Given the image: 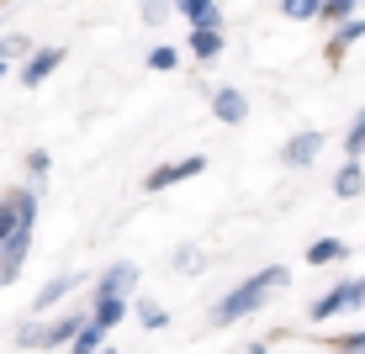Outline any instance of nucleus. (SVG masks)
<instances>
[{"mask_svg":"<svg viewBox=\"0 0 365 354\" xmlns=\"http://www.w3.org/2000/svg\"><path fill=\"white\" fill-rule=\"evenodd\" d=\"M275 286H286V264H265L259 275H249L238 291H228V296L217 301V312H212V323H238V318H249L255 307H265V296Z\"/></svg>","mask_w":365,"mask_h":354,"instance_id":"nucleus-1","label":"nucleus"},{"mask_svg":"<svg viewBox=\"0 0 365 354\" xmlns=\"http://www.w3.org/2000/svg\"><path fill=\"white\" fill-rule=\"evenodd\" d=\"M32 222H37V196L32 191H11L6 201H0V244L32 238Z\"/></svg>","mask_w":365,"mask_h":354,"instance_id":"nucleus-2","label":"nucleus"},{"mask_svg":"<svg viewBox=\"0 0 365 354\" xmlns=\"http://www.w3.org/2000/svg\"><path fill=\"white\" fill-rule=\"evenodd\" d=\"M349 307H365V281H349V286L329 291V296H318L307 307V318L312 323H329V318H339V312H349Z\"/></svg>","mask_w":365,"mask_h":354,"instance_id":"nucleus-3","label":"nucleus"},{"mask_svg":"<svg viewBox=\"0 0 365 354\" xmlns=\"http://www.w3.org/2000/svg\"><path fill=\"white\" fill-rule=\"evenodd\" d=\"M201 170H207V159H201V154H191V159H175V164H165V170H154L143 185H148V191H170V185L191 180V175H201Z\"/></svg>","mask_w":365,"mask_h":354,"instance_id":"nucleus-4","label":"nucleus"},{"mask_svg":"<svg viewBox=\"0 0 365 354\" xmlns=\"http://www.w3.org/2000/svg\"><path fill=\"white\" fill-rule=\"evenodd\" d=\"M133 286H138V264L122 259V264H111V270L101 275V291H96V296H122V301H128Z\"/></svg>","mask_w":365,"mask_h":354,"instance_id":"nucleus-5","label":"nucleus"},{"mask_svg":"<svg viewBox=\"0 0 365 354\" xmlns=\"http://www.w3.org/2000/svg\"><path fill=\"white\" fill-rule=\"evenodd\" d=\"M58 64H64V48H37V53L27 58V69H21V85H43Z\"/></svg>","mask_w":365,"mask_h":354,"instance_id":"nucleus-6","label":"nucleus"},{"mask_svg":"<svg viewBox=\"0 0 365 354\" xmlns=\"http://www.w3.org/2000/svg\"><path fill=\"white\" fill-rule=\"evenodd\" d=\"M323 154V132H297L292 143H286V164H292V170H302V164H312Z\"/></svg>","mask_w":365,"mask_h":354,"instance_id":"nucleus-7","label":"nucleus"},{"mask_svg":"<svg viewBox=\"0 0 365 354\" xmlns=\"http://www.w3.org/2000/svg\"><path fill=\"white\" fill-rule=\"evenodd\" d=\"M122 318H128V301L122 296H96V307H91V323L101 328V333H111Z\"/></svg>","mask_w":365,"mask_h":354,"instance_id":"nucleus-8","label":"nucleus"},{"mask_svg":"<svg viewBox=\"0 0 365 354\" xmlns=\"http://www.w3.org/2000/svg\"><path fill=\"white\" fill-rule=\"evenodd\" d=\"M212 111H217V122H244V90H217L212 95Z\"/></svg>","mask_w":365,"mask_h":354,"instance_id":"nucleus-9","label":"nucleus"},{"mask_svg":"<svg viewBox=\"0 0 365 354\" xmlns=\"http://www.w3.org/2000/svg\"><path fill=\"white\" fill-rule=\"evenodd\" d=\"M175 6H180L196 27H217V0H175Z\"/></svg>","mask_w":365,"mask_h":354,"instance_id":"nucleus-10","label":"nucleus"},{"mask_svg":"<svg viewBox=\"0 0 365 354\" xmlns=\"http://www.w3.org/2000/svg\"><path fill=\"white\" fill-rule=\"evenodd\" d=\"M74 286H80V275H58V281H48V286H43V296H37V312L53 307V301H64Z\"/></svg>","mask_w":365,"mask_h":354,"instance_id":"nucleus-11","label":"nucleus"},{"mask_svg":"<svg viewBox=\"0 0 365 354\" xmlns=\"http://www.w3.org/2000/svg\"><path fill=\"white\" fill-rule=\"evenodd\" d=\"M349 249L339 244V238H318V244L307 249V264H334V259H344Z\"/></svg>","mask_w":365,"mask_h":354,"instance_id":"nucleus-12","label":"nucleus"},{"mask_svg":"<svg viewBox=\"0 0 365 354\" xmlns=\"http://www.w3.org/2000/svg\"><path fill=\"white\" fill-rule=\"evenodd\" d=\"M217 48H222L217 27H196V32H191V53H196V58H217Z\"/></svg>","mask_w":365,"mask_h":354,"instance_id":"nucleus-13","label":"nucleus"},{"mask_svg":"<svg viewBox=\"0 0 365 354\" xmlns=\"http://www.w3.org/2000/svg\"><path fill=\"white\" fill-rule=\"evenodd\" d=\"M69 349H74V354H101V349H106V333H101L96 323H85L80 333H74V344H69Z\"/></svg>","mask_w":365,"mask_h":354,"instance_id":"nucleus-14","label":"nucleus"},{"mask_svg":"<svg viewBox=\"0 0 365 354\" xmlns=\"http://www.w3.org/2000/svg\"><path fill=\"white\" fill-rule=\"evenodd\" d=\"M360 185H365V170H360V164H344V170H339V180H334V191H339V196H360Z\"/></svg>","mask_w":365,"mask_h":354,"instance_id":"nucleus-15","label":"nucleus"},{"mask_svg":"<svg viewBox=\"0 0 365 354\" xmlns=\"http://www.w3.org/2000/svg\"><path fill=\"white\" fill-rule=\"evenodd\" d=\"M281 6H286V16H292V21H307V16H318V11H323V0H281Z\"/></svg>","mask_w":365,"mask_h":354,"instance_id":"nucleus-16","label":"nucleus"},{"mask_svg":"<svg viewBox=\"0 0 365 354\" xmlns=\"http://www.w3.org/2000/svg\"><path fill=\"white\" fill-rule=\"evenodd\" d=\"M138 323H143V328H165V323H170V312H165V307H154V301H143V307H138Z\"/></svg>","mask_w":365,"mask_h":354,"instance_id":"nucleus-17","label":"nucleus"},{"mask_svg":"<svg viewBox=\"0 0 365 354\" xmlns=\"http://www.w3.org/2000/svg\"><path fill=\"white\" fill-rule=\"evenodd\" d=\"M355 6H360V0H323V16H329V21H349Z\"/></svg>","mask_w":365,"mask_h":354,"instance_id":"nucleus-18","label":"nucleus"},{"mask_svg":"<svg viewBox=\"0 0 365 354\" xmlns=\"http://www.w3.org/2000/svg\"><path fill=\"white\" fill-rule=\"evenodd\" d=\"M355 37H365V21H355V16H349L344 27H339V37H334V43H339V48H349Z\"/></svg>","mask_w":365,"mask_h":354,"instance_id":"nucleus-19","label":"nucleus"},{"mask_svg":"<svg viewBox=\"0 0 365 354\" xmlns=\"http://www.w3.org/2000/svg\"><path fill=\"white\" fill-rule=\"evenodd\" d=\"M27 37H0V64H6V58H16V53H27Z\"/></svg>","mask_w":365,"mask_h":354,"instance_id":"nucleus-20","label":"nucleus"},{"mask_svg":"<svg viewBox=\"0 0 365 354\" xmlns=\"http://www.w3.org/2000/svg\"><path fill=\"white\" fill-rule=\"evenodd\" d=\"M344 148H349V154H360V148H365V111L355 117V127H349V137H344Z\"/></svg>","mask_w":365,"mask_h":354,"instance_id":"nucleus-21","label":"nucleus"},{"mask_svg":"<svg viewBox=\"0 0 365 354\" xmlns=\"http://www.w3.org/2000/svg\"><path fill=\"white\" fill-rule=\"evenodd\" d=\"M148 69H175V48H154V53H148Z\"/></svg>","mask_w":365,"mask_h":354,"instance_id":"nucleus-22","label":"nucleus"},{"mask_svg":"<svg viewBox=\"0 0 365 354\" xmlns=\"http://www.w3.org/2000/svg\"><path fill=\"white\" fill-rule=\"evenodd\" d=\"M27 170H32V180H43V175H48V154H43V148H32V159H27Z\"/></svg>","mask_w":365,"mask_h":354,"instance_id":"nucleus-23","label":"nucleus"},{"mask_svg":"<svg viewBox=\"0 0 365 354\" xmlns=\"http://www.w3.org/2000/svg\"><path fill=\"white\" fill-rule=\"evenodd\" d=\"M339 354H365V333H349L344 344H339Z\"/></svg>","mask_w":365,"mask_h":354,"instance_id":"nucleus-24","label":"nucleus"},{"mask_svg":"<svg viewBox=\"0 0 365 354\" xmlns=\"http://www.w3.org/2000/svg\"><path fill=\"white\" fill-rule=\"evenodd\" d=\"M360 154H365V148H360Z\"/></svg>","mask_w":365,"mask_h":354,"instance_id":"nucleus-25","label":"nucleus"}]
</instances>
